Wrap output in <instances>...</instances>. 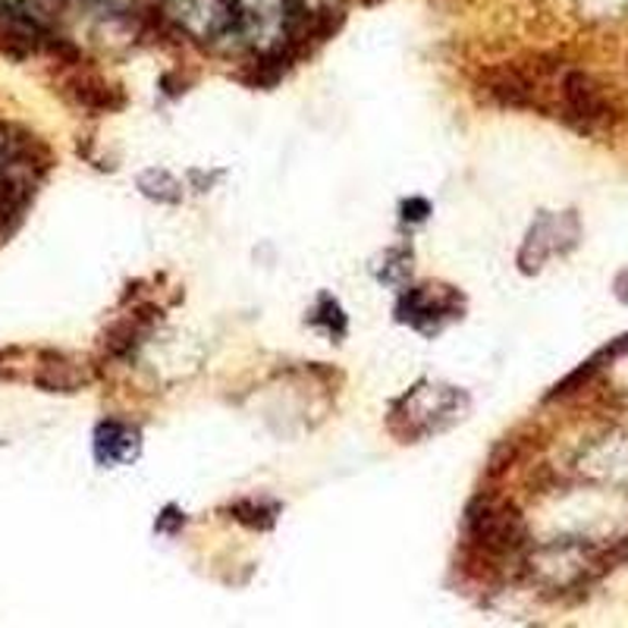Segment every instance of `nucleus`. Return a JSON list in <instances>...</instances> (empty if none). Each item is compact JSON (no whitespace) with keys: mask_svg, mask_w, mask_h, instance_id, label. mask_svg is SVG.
I'll return each mask as SVG.
<instances>
[{"mask_svg":"<svg viewBox=\"0 0 628 628\" xmlns=\"http://www.w3.org/2000/svg\"><path fill=\"white\" fill-rule=\"evenodd\" d=\"M471 528H475V538L481 544L488 546H500V550H509V546L519 544V519L513 513H496V509H484L481 516H471Z\"/></svg>","mask_w":628,"mask_h":628,"instance_id":"2","label":"nucleus"},{"mask_svg":"<svg viewBox=\"0 0 628 628\" xmlns=\"http://www.w3.org/2000/svg\"><path fill=\"white\" fill-rule=\"evenodd\" d=\"M136 450L138 434L130 424H123V421L98 424V431H95V456H98V463H126L130 456H136Z\"/></svg>","mask_w":628,"mask_h":628,"instance_id":"1","label":"nucleus"},{"mask_svg":"<svg viewBox=\"0 0 628 628\" xmlns=\"http://www.w3.org/2000/svg\"><path fill=\"white\" fill-rule=\"evenodd\" d=\"M403 211H406V220H424L428 218V211H431V208H428V201H424V198H411V201H406V205H403Z\"/></svg>","mask_w":628,"mask_h":628,"instance_id":"3","label":"nucleus"}]
</instances>
